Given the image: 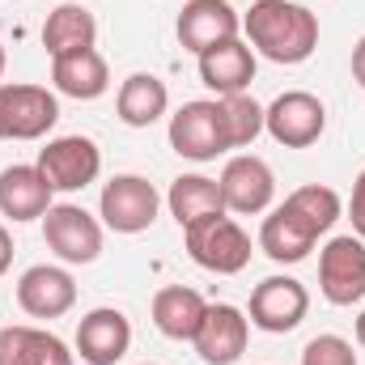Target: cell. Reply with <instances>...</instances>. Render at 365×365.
Segmentation results:
<instances>
[{"mask_svg":"<svg viewBox=\"0 0 365 365\" xmlns=\"http://www.w3.org/2000/svg\"><path fill=\"white\" fill-rule=\"evenodd\" d=\"M242 30L272 64H302L319 47V17L293 0H255L242 17Z\"/></svg>","mask_w":365,"mask_h":365,"instance_id":"cell-1","label":"cell"},{"mask_svg":"<svg viewBox=\"0 0 365 365\" xmlns=\"http://www.w3.org/2000/svg\"><path fill=\"white\" fill-rule=\"evenodd\" d=\"M182 242H187V255H191L204 272L234 276L251 264V238H247V230H242L234 217L195 221V225L182 230Z\"/></svg>","mask_w":365,"mask_h":365,"instance_id":"cell-2","label":"cell"},{"mask_svg":"<svg viewBox=\"0 0 365 365\" xmlns=\"http://www.w3.org/2000/svg\"><path fill=\"white\" fill-rule=\"evenodd\" d=\"M158 208H162L158 187L140 175H115L102 187V200H98L102 225L115 234H145L158 221Z\"/></svg>","mask_w":365,"mask_h":365,"instance_id":"cell-3","label":"cell"},{"mask_svg":"<svg viewBox=\"0 0 365 365\" xmlns=\"http://www.w3.org/2000/svg\"><path fill=\"white\" fill-rule=\"evenodd\" d=\"M60 119L47 86H0V140H43Z\"/></svg>","mask_w":365,"mask_h":365,"instance_id":"cell-4","label":"cell"},{"mask_svg":"<svg viewBox=\"0 0 365 365\" xmlns=\"http://www.w3.org/2000/svg\"><path fill=\"white\" fill-rule=\"evenodd\" d=\"M170 149L187 162H212L230 149L221 102H182L170 115Z\"/></svg>","mask_w":365,"mask_h":365,"instance_id":"cell-5","label":"cell"},{"mask_svg":"<svg viewBox=\"0 0 365 365\" xmlns=\"http://www.w3.org/2000/svg\"><path fill=\"white\" fill-rule=\"evenodd\" d=\"M327 128V106L306 90L280 93L272 106L264 110V132L284 149H310Z\"/></svg>","mask_w":365,"mask_h":365,"instance_id":"cell-6","label":"cell"},{"mask_svg":"<svg viewBox=\"0 0 365 365\" xmlns=\"http://www.w3.org/2000/svg\"><path fill=\"white\" fill-rule=\"evenodd\" d=\"M34 166L56 191H86L102 175V149L90 136H56L47 140V149H38Z\"/></svg>","mask_w":365,"mask_h":365,"instance_id":"cell-7","label":"cell"},{"mask_svg":"<svg viewBox=\"0 0 365 365\" xmlns=\"http://www.w3.org/2000/svg\"><path fill=\"white\" fill-rule=\"evenodd\" d=\"M43 238L64 264H93L102 255V225L81 204H51L43 217Z\"/></svg>","mask_w":365,"mask_h":365,"instance_id":"cell-8","label":"cell"},{"mask_svg":"<svg viewBox=\"0 0 365 365\" xmlns=\"http://www.w3.org/2000/svg\"><path fill=\"white\" fill-rule=\"evenodd\" d=\"M319 289L331 306H353L365 297V242L344 234L331 238L319 255Z\"/></svg>","mask_w":365,"mask_h":365,"instance_id":"cell-9","label":"cell"},{"mask_svg":"<svg viewBox=\"0 0 365 365\" xmlns=\"http://www.w3.org/2000/svg\"><path fill=\"white\" fill-rule=\"evenodd\" d=\"M306 310H310V293H306L302 280H293V276H268V280H259L251 289V310L247 314H251V323L259 331L284 336V331H293L306 319Z\"/></svg>","mask_w":365,"mask_h":365,"instance_id":"cell-10","label":"cell"},{"mask_svg":"<svg viewBox=\"0 0 365 365\" xmlns=\"http://www.w3.org/2000/svg\"><path fill=\"white\" fill-rule=\"evenodd\" d=\"M221 200H225V212H242V217H255L272 204L276 195V179L272 166L255 153H238L225 162L221 170Z\"/></svg>","mask_w":365,"mask_h":365,"instance_id":"cell-11","label":"cell"},{"mask_svg":"<svg viewBox=\"0 0 365 365\" xmlns=\"http://www.w3.org/2000/svg\"><path fill=\"white\" fill-rule=\"evenodd\" d=\"M238 30H242V17H238V9H230V0H187L175 21L179 43L195 56L238 38Z\"/></svg>","mask_w":365,"mask_h":365,"instance_id":"cell-12","label":"cell"},{"mask_svg":"<svg viewBox=\"0 0 365 365\" xmlns=\"http://www.w3.org/2000/svg\"><path fill=\"white\" fill-rule=\"evenodd\" d=\"M247 340H251V319L238 310V306H208L200 331H195V353L204 365H234L242 353H247Z\"/></svg>","mask_w":365,"mask_h":365,"instance_id":"cell-13","label":"cell"},{"mask_svg":"<svg viewBox=\"0 0 365 365\" xmlns=\"http://www.w3.org/2000/svg\"><path fill=\"white\" fill-rule=\"evenodd\" d=\"M132 349V323L115 306H98L77 323V353L86 365H115Z\"/></svg>","mask_w":365,"mask_h":365,"instance_id":"cell-14","label":"cell"},{"mask_svg":"<svg viewBox=\"0 0 365 365\" xmlns=\"http://www.w3.org/2000/svg\"><path fill=\"white\" fill-rule=\"evenodd\" d=\"M17 306L30 319H60L77 306V280L64 268L38 264V268L21 272V280H17Z\"/></svg>","mask_w":365,"mask_h":365,"instance_id":"cell-15","label":"cell"},{"mask_svg":"<svg viewBox=\"0 0 365 365\" xmlns=\"http://www.w3.org/2000/svg\"><path fill=\"white\" fill-rule=\"evenodd\" d=\"M56 187L43 179L38 166H9L0 170V212L9 221H38L51 208Z\"/></svg>","mask_w":365,"mask_h":365,"instance_id":"cell-16","label":"cell"},{"mask_svg":"<svg viewBox=\"0 0 365 365\" xmlns=\"http://www.w3.org/2000/svg\"><path fill=\"white\" fill-rule=\"evenodd\" d=\"M200 81L208 90L225 93H247L255 81V51L242 43V38H230L221 47H208L200 56Z\"/></svg>","mask_w":365,"mask_h":365,"instance_id":"cell-17","label":"cell"},{"mask_svg":"<svg viewBox=\"0 0 365 365\" xmlns=\"http://www.w3.org/2000/svg\"><path fill=\"white\" fill-rule=\"evenodd\" d=\"M314 242H319V234H314L289 204H280V208H272V212L264 217L259 247H264V255L276 259V264H302V259L314 251Z\"/></svg>","mask_w":365,"mask_h":365,"instance_id":"cell-18","label":"cell"},{"mask_svg":"<svg viewBox=\"0 0 365 365\" xmlns=\"http://www.w3.org/2000/svg\"><path fill=\"white\" fill-rule=\"evenodd\" d=\"M204 314H208V302L195 289L166 284V289L153 293V323H158V331L166 340H195Z\"/></svg>","mask_w":365,"mask_h":365,"instance_id":"cell-19","label":"cell"},{"mask_svg":"<svg viewBox=\"0 0 365 365\" xmlns=\"http://www.w3.org/2000/svg\"><path fill=\"white\" fill-rule=\"evenodd\" d=\"M93 38H98V21L86 4H56L43 21V47L51 60L60 56H73V51H90Z\"/></svg>","mask_w":365,"mask_h":365,"instance_id":"cell-20","label":"cell"},{"mask_svg":"<svg viewBox=\"0 0 365 365\" xmlns=\"http://www.w3.org/2000/svg\"><path fill=\"white\" fill-rule=\"evenodd\" d=\"M0 365H73V353L51 331L4 327L0 331Z\"/></svg>","mask_w":365,"mask_h":365,"instance_id":"cell-21","label":"cell"},{"mask_svg":"<svg viewBox=\"0 0 365 365\" xmlns=\"http://www.w3.org/2000/svg\"><path fill=\"white\" fill-rule=\"evenodd\" d=\"M170 217L179 221L182 230L195 225V221H208V217H225V200H221V182L208 179V175H179L170 182Z\"/></svg>","mask_w":365,"mask_h":365,"instance_id":"cell-22","label":"cell"},{"mask_svg":"<svg viewBox=\"0 0 365 365\" xmlns=\"http://www.w3.org/2000/svg\"><path fill=\"white\" fill-rule=\"evenodd\" d=\"M51 81H56L60 93H68L77 102H93V98L106 93L110 73H106V60L90 47V51H73V56L51 60Z\"/></svg>","mask_w":365,"mask_h":365,"instance_id":"cell-23","label":"cell"},{"mask_svg":"<svg viewBox=\"0 0 365 365\" xmlns=\"http://www.w3.org/2000/svg\"><path fill=\"white\" fill-rule=\"evenodd\" d=\"M166 106H170V90H166V81L153 77V73H132V77L119 86V98H115V110H119V119H123L128 128H149V123H158V119L166 115Z\"/></svg>","mask_w":365,"mask_h":365,"instance_id":"cell-24","label":"cell"},{"mask_svg":"<svg viewBox=\"0 0 365 365\" xmlns=\"http://www.w3.org/2000/svg\"><path fill=\"white\" fill-rule=\"evenodd\" d=\"M284 204L314 230V234H327L336 221H340V212H344V204H340V195L331 191V187H323V182H310V187H297V191H289L284 195Z\"/></svg>","mask_w":365,"mask_h":365,"instance_id":"cell-25","label":"cell"},{"mask_svg":"<svg viewBox=\"0 0 365 365\" xmlns=\"http://www.w3.org/2000/svg\"><path fill=\"white\" fill-rule=\"evenodd\" d=\"M221 119H225V140L230 149H247L255 145V136L264 132V106L251 93H225L221 98Z\"/></svg>","mask_w":365,"mask_h":365,"instance_id":"cell-26","label":"cell"},{"mask_svg":"<svg viewBox=\"0 0 365 365\" xmlns=\"http://www.w3.org/2000/svg\"><path fill=\"white\" fill-rule=\"evenodd\" d=\"M302 365H357V353L340 336H314L302 349Z\"/></svg>","mask_w":365,"mask_h":365,"instance_id":"cell-27","label":"cell"},{"mask_svg":"<svg viewBox=\"0 0 365 365\" xmlns=\"http://www.w3.org/2000/svg\"><path fill=\"white\" fill-rule=\"evenodd\" d=\"M349 217H353V230H357V238L365 242V170L357 175V182H353V200H349Z\"/></svg>","mask_w":365,"mask_h":365,"instance_id":"cell-28","label":"cell"},{"mask_svg":"<svg viewBox=\"0 0 365 365\" xmlns=\"http://www.w3.org/2000/svg\"><path fill=\"white\" fill-rule=\"evenodd\" d=\"M9 264H13V238H9V230L0 225V276L9 272Z\"/></svg>","mask_w":365,"mask_h":365,"instance_id":"cell-29","label":"cell"},{"mask_svg":"<svg viewBox=\"0 0 365 365\" xmlns=\"http://www.w3.org/2000/svg\"><path fill=\"white\" fill-rule=\"evenodd\" d=\"M353 77H357V86L365 90V38L353 47Z\"/></svg>","mask_w":365,"mask_h":365,"instance_id":"cell-30","label":"cell"},{"mask_svg":"<svg viewBox=\"0 0 365 365\" xmlns=\"http://www.w3.org/2000/svg\"><path fill=\"white\" fill-rule=\"evenodd\" d=\"M357 344H361V349H365V310H361V314H357Z\"/></svg>","mask_w":365,"mask_h":365,"instance_id":"cell-31","label":"cell"},{"mask_svg":"<svg viewBox=\"0 0 365 365\" xmlns=\"http://www.w3.org/2000/svg\"><path fill=\"white\" fill-rule=\"evenodd\" d=\"M0 73H4V47H0Z\"/></svg>","mask_w":365,"mask_h":365,"instance_id":"cell-32","label":"cell"}]
</instances>
